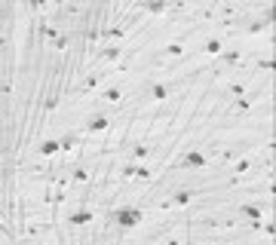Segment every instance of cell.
Instances as JSON below:
<instances>
[{
	"instance_id": "277c9868",
	"label": "cell",
	"mask_w": 276,
	"mask_h": 245,
	"mask_svg": "<svg viewBox=\"0 0 276 245\" xmlns=\"http://www.w3.org/2000/svg\"><path fill=\"white\" fill-rule=\"evenodd\" d=\"M89 221H92V211L89 209H80V211L68 214V224H74V227H83V224H89Z\"/></svg>"
},
{
	"instance_id": "ba28073f",
	"label": "cell",
	"mask_w": 276,
	"mask_h": 245,
	"mask_svg": "<svg viewBox=\"0 0 276 245\" xmlns=\"http://www.w3.org/2000/svg\"><path fill=\"white\" fill-rule=\"evenodd\" d=\"M190 196H193L190 190H178V193H175V199H172V203H175V206H187V203H190Z\"/></svg>"
},
{
	"instance_id": "7a4b0ae2",
	"label": "cell",
	"mask_w": 276,
	"mask_h": 245,
	"mask_svg": "<svg viewBox=\"0 0 276 245\" xmlns=\"http://www.w3.org/2000/svg\"><path fill=\"white\" fill-rule=\"evenodd\" d=\"M206 163H209V160H206V153L197 150V147H190V150L181 156V163H178V166H181V169H190V172H203Z\"/></svg>"
},
{
	"instance_id": "6da1fadb",
	"label": "cell",
	"mask_w": 276,
	"mask_h": 245,
	"mask_svg": "<svg viewBox=\"0 0 276 245\" xmlns=\"http://www.w3.org/2000/svg\"><path fill=\"white\" fill-rule=\"evenodd\" d=\"M141 209L138 206H120V209H114L110 211V224H117L120 230H132V227H138L141 224Z\"/></svg>"
},
{
	"instance_id": "52a82bcc",
	"label": "cell",
	"mask_w": 276,
	"mask_h": 245,
	"mask_svg": "<svg viewBox=\"0 0 276 245\" xmlns=\"http://www.w3.org/2000/svg\"><path fill=\"white\" fill-rule=\"evenodd\" d=\"M240 211L245 214V218H252V221H258V218H261V214H264V209H261V206H242Z\"/></svg>"
},
{
	"instance_id": "30bf717a",
	"label": "cell",
	"mask_w": 276,
	"mask_h": 245,
	"mask_svg": "<svg viewBox=\"0 0 276 245\" xmlns=\"http://www.w3.org/2000/svg\"><path fill=\"white\" fill-rule=\"evenodd\" d=\"M104 98H107V102H120V89H107Z\"/></svg>"
},
{
	"instance_id": "8992f818",
	"label": "cell",
	"mask_w": 276,
	"mask_h": 245,
	"mask_svg": "<svg viewBox=\"0 0 276 245\" xmlns=\"http://www.w3.org/2000/svg\"><path fill=\"white\" fill-rule=\"evenodd\" d=\"M59 150H62V144L55 141V138H46L43 144H40V153H43V156H52V153H59Z\"/></svg>"
},
{
	"instance_id": "3957f363",
	"label": "cell",
	"mask_w": 276,
	"mask_h": 245,
	"mask_svg": "<svg viewBox=\"0 0 276 245\" xmlns=\"http://www.w3.org/2000/svg\"><path fill=\"white\" fill-rule=\"evenodd\" d=\"M144 95L150 98V102H160V98L169 95V86H166V83H150L147 89H144Z\"/></svg>"
},
{
	"instance_id": "5b68a950",
	"label": "cell",
	"mask_w": 276,
	"mask_h": 245,
	"mask_svg": "<svg viewBox=\"0 0 276 245\" xmlns=\"http://www.w3.org/2000/svg\"><path fill=\"white\" fill-rule=\"evenodd\" d=\"M107 126H110V120L104 117V113H95V117H89V129H92V132H104Z\"/></svg>"
},
{
	"instance_id": "9c48e42d",
	"label": "cell",
	"mask_w": 276,
	"mask_h": 245,
	"mask_svg": "<svg viewBox=\"0 0 276 245\" xmlns=\"http://www.w3.org/2000/svg\"><path fill=\"white\" fill-rule=\"evenodd\" d=\"M147 12H163L166 9V0H150V3H144Z\"/></svg>"
}]
</instances>
